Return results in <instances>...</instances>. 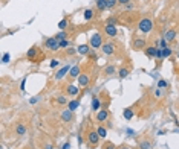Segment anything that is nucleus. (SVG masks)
Listing matches in <instances>:
<instances>
[{
    "mask_svg": "<svg viewBox=\"0 0 179 149\" xmlns=\"http://www.w3.org/2000/svg\"><path fill=\"white\" fill-rule=\"evenodd\" d=\"M43 149H55V147H54V144H52V143L49 141V143H45V146H43Z\"/></svg>",
    "mask_w": 179,
    "mask_h": 149,
    "instance_id": "a19ab883",
    "label": "nucleus"
},
{
    "mask_svg": "<svg viewBox=\"0 0 179 149\" xmlns=\"http://www.w3.org/2000/svg\"><path fill=\"white\" fill-rule=\"evenodd\" d=\"M103 34H104L107 38H115V37L118 35V29H116V26H113V25H104Z\"/></svg>",
    "mask_w": 179,
    "mask_h": 149,
    "instance_id": "0eeeda50",
    "label": "nucleus"
},
{
    "mask_svg": "<svg viewBox=\"0 0 179 149\" xmlns=\"http://www.w3.org/2000/svg\"><path fill=\"white\" fill-rule=\"evenodd\" d=\"M129 73H130V69H129V67H121L120 72H118V76H120L121 79H124V78H127Z\"/></svg>",
    "mask_w": 179,
    "mask_h": 149,
    "instance_id": "a878e982",
    "label": "nucleus"
},
{
    "mask_svg": "<svg viewBox=\"0 0 179 149\" xmlns=\"http://www.w3.org/2000/svg\"><path fill=\"white\" fill-rule=\"evenodd\" d=\"M67 25H69V20L64 17V19H61L60 22H58V28H60V31H66L67 29Z\"/></svg>",
    "mask_w": 179,
    "mask_h": 149,
    "instance_id": "bb28decb",
    "label": "nucleus"
},
{
    "mask_svg": "<svg viewBox=\"0 0 179 149\" xmlns=\"http://www.w3.org/2000/svg\"><path fill=\"white\" fill-rule=\"evenodd\" d=\"M115 73V66H107L106 69H104V75L106 76H112Z\"/></svg>",
    "mask_w": 179,
    "mask_h": 149,
    "instance_id": "7c9ffc66",
    "label": "nucleus"
},
{
    "mask_svg": "<svg viewBox=\"0 0 179 149\" xmlns=\"http://www.w3.org/2000/svg\"><path fill=\"white\" fill-rule=\"evenodd\" d=\"M161 52H162V59L171 56V53H173V50H171L170 47H164V49H161Z\"/></svg>",
    "mask_w": 179,
    "mask_h": 149,
    "instance_id": "c756f323",
    "label": "nucleus"
},
{
    "mask_svg": "<svg viewBox=\"0 0 179 149\" xmlns=\"http://www.w3.org/2000/svg\"><path fill=\"white\" fill-rule=\"evenodd\" d=\"M64 91H66L67 96L75 97V96L80 94V87H77V85H73V84H67V85L64 87Z\"/></svg>",
    "mask_w": 179,
    "mask_h": 149,
    "instance_id": "9d476101",
    "label": "nucleus"
},
{
    "mask_svg": "<svg viewBox=\"0 0 179 149\" xmlns=\"http://www.w3.org/2000/svg\"><path fill=\"white\" fill-rule=\"evenodd\" d=\"M127 134H129L130 137H133V135H135V131H132V129H127Z\"/></svg>",
    "mask_w": 179,
    "mask_h": 149,
    "instance_id": "de8ad7c7",
    "label": "nucleus"
},
{
    "mask_svg": "<svg viewBox=\"0 0 179 149\" xmlns=\"http://www.w3.org/2000/svg\"><path fill=\"white\" fill-rule=\"evenodd\" d=\"M9 59H11V55H9V53H5V55H3V58H2V63H3V64H6V63H9Z\"/></svg>",
    "mask_w": 179,
    "mask_h": 149,
    "instance_id": "4c0bfd02",
    "label": "nucleus"
},
{
    "mask_svg": "<svg viewBox=\"0 0 179 149\" xmlns=\"http://www.w3.org/2000/svg\"><path fill=\"white\" fill-rule=\"evenodd\" d=\"M26 132H28V128H26L25 123H17L16 125V135L22 137V135H26Z\"/></svg>",
    "mask_w": 179,
    "mask_h": 149,
    "instance_id": "dca6fc26",
    "label": "nucleus"
},
{
    "mask_svg": "<svg viewBox=\"0 0 179 149\" xmlns=\"http://www.w3.org/2000/svg\"><path fill=\"white\" fill-rule=\"evenodd\" d=\"M176 35H177V31H176V29H168V31L164 34V40H165V41H174Z\"/></svg>",
    "mask_w": 179,
    "mask_h": 149,
    "instance_id": "a211bd4d",
    "label": "nucleus"
},
{
    "mask_svg": "<svg viewBox=\"0 0 179 149\" xmlns=\"http://www.w3.org/2000/svg\"><path fill=\"white\" fill-rule=\"evenodd\" d=\"M153 20L150 19V17H142L139 22H138V31L141 32V34H150L152 31H153Z\"/></svg>",
    "mask_w": 179,
    "mask_h": 149,
    "instance_id": "f257e3e1",
    "label": "nucleus"
},
{
    "mask_svg": "<svg viewBox=\"0 0 179 149\" xmlns=\"http://www.w3.org/2000/svg\"><path fill=\"white\" fill-rule=\"evenodd\" d=\"M61 149H70V143H69V141H66V143L61 146Z\"/></svg>",
    "mask_w": 179,
    "mask_h": 149,
    "instance_id": "a18cd8bd",
    "label": "nucleus"
},
{
    "mask_svg": "<svg viewBox=\"0 0 179 149\" xmlns=\"http://www.w3.org/2000/svg\"><path fill=\"white\" fill-rule=\"evenodd\" d=\"M101 110V99H100V96H94L92 97V111H100Z\"/></svg>",
    "mask_w": 179,
    "mask_h": 149,
    "instance_id": "6ab92c4d",
    "label": "nucleus"
},
{
    "mask_svg": "<svg viewBox=\"0 0 179 149\" xmlns=\"http://www.w3.org/2000/svg\"><path fill=\"white\" fill-rule=\"evenodd\" d=\"M25 84H26V79H23V81L20 82V90H22V91H25Z\"/></svg>",
    "mask_w": 179,
    "mask_h": 149,
    "instance_id": "c03bdc74",
    "label": "nucleus"
},
{
    "mask_svg": "<svg viewBox=\"0 0 179 149\" xmlns=\"http://www.w3.org/2000/svg\"><path fill=\"white\" fill-rule=\"evenodd\" d=\"M63 53H64L66 56H73L75 53H78V50H77L75 47H72V46H70V47H67L66 50H63Z\"/></svg>",
    "mask_w": 179,
    "mask_h": 149,
    "instance_id": "c85d7f7f",
    "label": "nucleus"
},
{
    "mask_svg": "<svg viewBox=\"0 0 179 149\" xmlns=\"http://www.w3.org/2000/svg\"><path fill=\"white\" fill-rule=\"evenodd\" d=\"M153 96H155V97H156V99H159V97H161V96H162V90H161V88H158V87H156V88H155V90H153Z\"/></svg>",
    "mask_w": 179,
    "mask_h": 149,
    "instance_id": "e433bc0d",
    "label": "nucleus"
},
{
    "mask_svg": "<svg viewBox=\"0 0 179 149\" xmlns=\"http://www.w3.org/2000/svg\"><path fill=\"white\" fill-rule=\"evenodd\" d=\"M144 52H145V55L150 56V58L162 59V52H161V49H159L158 46H147V47L144 49Z\"/></svg>",
    "mask_w": 179,
    "mask_h": 149,
    "instance_id": "39448f33",
    "label": "nucleus"
},
{
    "mask_svg": "<svg viewBox=\"0 0 179 149\" xmlns=\"http://www.w3.org/2000/svg\"><path fill=\"white\" fill-rule=\"evenodd\" d=\"M95 119H97V122H100V123L106 122V120L109 119V110H107V108H101L100 111L95 113Z\"/></svg>",
    "mask_w": 179,
    "mask_h": 149,
    "instance_id": "1a4fd4ad",
    "label": "nucleus"
},
{
    "mask_svg": "<svg viewBox=\"0 0 179 149\" xmlns=\"http://www.w3.org/2000/svg\"><path fill=\"white\" fill-rule=\"evenodd\" d=\"M89 84H91V76H89L87 73H81L78 76V85L80 87H87Z\"/></svg>",
    "mask_w": 179,
    "mask_h": 149,
    "instance_id": "f8f14e48",
    "label": "nucleus"
},
{
    "mask_svg": "<svg viewBox=\"0 0 179 149\" xmlns=\"http://www.w3.org/2000/svg\"><path fill=\"white\" fill-rule=\"evenodd\" d=\"M55 149H58V147H55Z\"/></svg>",
    "mask_w": 179,
    "mask_h": 149,
    "instance_id": "09e8293b",
    "label": "nucleus"
},
{
    "mask_svg": "<svg viewBox=\"0 0 179 149\" xmlns=\"http://www.w3.org/2000/svg\"><path fill=\"white\" fill-rule=\"evenodd\" d=\"M118 5V0H107V9H113Z\"/></svg>",
    "mask_w": 179,
    "mask_h": 149,
    "instance_id": "f704fd0d",
    "label": "nucleus"
},
{
    "mask_svg": "<svg viewBox=\"0 0 179 149\" xmlns=\"http://www.w3.org/2000/svg\"><path fill=\"white\" fill-rule=\"evenodd\" d=\"M78 105H80V100H78V99H72V100L67 102V108H69L70 111H75V110L78 108Z\"/></svg>",
    "mask_w": 179,
    "mask_h": 149,
    "instance_id": "5701e85b",
    "label": "nucleus"
},
{
    "mask_svg": "<svg viewBox=\"0 0 179 149\" xmlns=\"http://www.w3.org/2000/svg\"><path fill=\"white\" fill-rule=\"evenodd\" d=\"M132 0H118V5H129Z\"/></svg>",
    "mask_w": 179,
    "mask_h": 149,
    "instance_id": "79ce46f5",
    "label": "nucleus"
},
{
    "mask_svg": "<svg viewBox=\"0 0 179 149\" xmlns=\"http://www.w3.org/2000/svg\"><path fill=\"white\" fill-rule=\"evenodd\" d=\"M60 119H61L64 123H70V122L75 119V116H73V111H70L69 108H67V110H64V111H61V114H60Z\"/></svg>",
    "mask_w": 179,
    "mask_h": 149,
    "instance_id": "9b49d317",
    "label": "nucleus"
},
{
    "mask_svg": "<svg viewBox=\"0 0 179 149\" xmlns=\"http://www.w3.org/2000/svg\"><path fill=\"white\" fill-rule=\"evenodd\" d=\"M49 66H51L52 69H55V67H58V66H60V61H58V59H52Z\"/></svg>",
    "mask_w": 179,
    "mask_h": 149,
    "instance_id": "58836bf2",
    "label": "nucleus"
},
{
    "mask_svg": "<svg viewBox=\"0 0 179 149\" xmlns=\"http://www.w3.org/2000/svg\"><path fill=\"white\" fill-rule=\"evenodd\" d=\"M95 6H97V11L98 12H103L107 9V0H97L95 2Z\"/></svg>",
    "mask_w": 179,
    "mask_h": 149,
    "instance_id": "aec40b11",
    "label": "nucleus"
},
{
    "mask_svg": "<svg viewBox=\"0 0 179 149\" xmlns=\"http://www.w3.org/2000/svg\"><path fill=\"white\" fill-rule=\"evenodd\" d=\"M100 135H98V132H97V129H91L87 132V135H86V140H87V143H89V146H92V147H95V146H98V143H100Z\"/></svg>",
    "mask_w": 179,
    "mask_h": 149,
    "instance_id": "7ed1b4c3",
    "label": "nucleus"
},
{
    "mask_svg": "<svg viewBox=\"0 0 179 149\" xmlns=\"http://www.w3.org/2000/svg\"><path fill=\"white\" fill-rule=\"evenodd\" d=\"M38 52H40V49H38L37 46H32V47L28 50V53H26V58H28L29 61H35V59H37V55H38Z\"/></svg>",
    "mask_w": 179,
    "mask_h": 149,
    "instance_id": "4468645a",
    "label": "nucleus"
},
{
    "mask_svg": "<svg viewBox=\"0 0 179 149\" xmlns=\"http://www.w3.org/2000/svg\"><path fill=\"white\" fill-rule=\"evenodd\" d=\"M101 52L107 56H113L116 53V46L113 41H104V44L101 46Z\"/></svg>",
    "mask_w": 179,
    "mask_h": 149,
    "instance_id": "423d86ee",
    "label": "nucleus"
},
{
    "mask_svg": "<svg viewBox=\"0 0 179 149\" xmlns=\"http://www.w3.org/2000/svg\"><path fill=\"white\" fill-rule=\"evenodd\" d=\"M80 75H81V67H80L78 64L72 66V67H70V70H69V78H70V79H73V78H78Z\"/></svg>",
    "mask_w": 179,
    "mask_h": 149,
    "instance_id": "2eb2a0df",
    "label": "nucleus"
},
{
    "mask_svg": "<svg viewBox=\"0 0 179 149\" xmlns=\"http://www.w3.org/2000/svg\"><path fill=\"white\" fill-rule=\"evenodd\" d=\"M97 132H98V135H100L101 138H106V137H107V128L103 126V125H98V126H97Z\"/></svg>",
    "mask_w": 179,
    "mask_h": 149,
    "instance_id": "412c9836",
    "label": "nucleus"
},
{
    "mask_svg": "<svg viewBox=\"0 0 179 149\" xmlns=\"http://www.w3.org/2000/svg\"><path fill=\"white\" fill-rule=\"evenodd\" d=\"M94 15H95V11L94 9H91V8H89V9H86L84 11V22H89V20H92L94 19Z\"/></svg>",
    "mask_w": 179,
    "mask_h": 149,
    "instance_id": "4be33fe9",
    "label": "nucleus"
},
{
    "mask_svg": "<svg viewBox=\"0 0 179 149\" xmlns=\"http://www.w3.org/2000/svg\"><path fill=\"white\" fill-rule=\"evenodd\" d=\"M55 100H57V103H60V105H67V102H69V100L66 99V96H58Z\"/></svg>",
    "mask_w": 179,
    "mask_h": 149,
    "instance_id": "72a5a7b5",
    "label": "nucleus"
},
{
    "mask_svg": "<svg viewBox=\"0 0 179 149\" xmlns=\"http://www.w3.org/2000/svg\"><path fill=\"white\" fill-rule=\"evenodd\" d=\"M45 47L49 52H58L60 50V41L55 37H49V38L45 40Z\"/></svg>",
    "mask_w": 179,
    "mask_h": 149,
    "instance_id": "20e7f679",
    "label": "nucleus"
},
{
    "mask_svg": "<svg viewBox=\"0 0 179 149\" xmlns=\"http://www.w3.org/2000/svg\"><path fill=\"white\" fill-rule=\"evenodd\" d=\"M132 46H133V49H136V50H142V49H145L147 47V38H133V41H132Z\"/></svg>",
    "mask_w": 179,
    "mask_h": 149,
    "instance_id": "6e6552de",
    "label": "nucleus"
},
{
    "mask_svg": "<svg viewBox=\"0 0 179 149\" xmlns=\"http://www.w3.org/2000/svg\"><path fill=\"white\" fill-rule=\"evenodd\" d=\"M55 38L58 40V41H63V40H67L69 38V32L67 31H60L57 35H55Z\"/></svg>",
    "mask_w": 179,
    "mask_h": 149,
    "instance_id": "393cba45",
    "label": "nucleus"
},
{
    "mask_svg": "<svg viewBox=\"0 0 179 149\" xmlns=\"http://www.w3.org/2000/svg\"><path fill=\"white\" fill-rule=\"evenodd\" d=\"M38 100H40V97H38V96H34V97H31V99H29V103H31V105H34V103H38Z\"/></svg>",
    "mask_w": 179,
    "mask_h": 149,
    "instance_id": "ea45409f",
    "label": "nucleus"
},
{
    "mask_svg": "<svg viewBox=\"0 0 179 149\" xmlns=\"http://www.w3.org/2000/svg\"><path fill=\"white\" fill-rule=\"evenodd\" d=\"M123 116H124V119H126V120L133 119V110H132V108H126V110L123 111Z\"/></svg>",
    "mask_w": 179,
    "mask_h": 149,
    "instance_id": "cd10ccee",
    "label": "nucleus"
},
{
    "mask_svg": "<svg viewBox=\"0 0 179 149\" xmlns=\"http://www.w3.org/2000/svg\"><path fill=\"white\" fill-rule=\"evenodd\" d=\"M91 46H89V44H80L78 47H77V50H78V53L80 55H83V56H86V55H89V53H91Z\"/></svg>",
    "mask_w": 179,
    "mask_h": 149,
    "instance_id": "f3484780",
    "label": "nucleus"
},
{
    "mask_svg": "<svg viewBox=\"0 0 179 149\" xmlns=\"http://www.w3.org/2000/svg\"><path fill=\"white\" fill-rule=\"evenodd\" d=\"M156 87H158V88H161V90H164V88H167V87H168V82H167L165 79H159Z\"/></svg>",
    "mask_w": 179,
    "mask_h": 149,
    "instance_id": "473e14b6",
    "label": "nucleus"
},
{
    "mask_svg": "<svg viewBox=\"0 0 179 149\" xmlns=\"http://www.w3.org/2000/svg\"><path fill=\"white\" fill-rule=\"evenodd\" d=\"M101 149H118V147H116L112 141H104L103 146H101Z\"/></svg>",
    "mask_w": 179,
    "mask_h": 149,
    "instance_id": "2f4dec72",
    "label": "nucleus"
},
{
    "mask_svg": "<svg viewBox=\"0 0 179 149\" xmlns=\"http://www.w3.org/2000/svg\"><path fill=\"white\" fill-rule=\"evenodd\" d=\"M138 147H139V149H152V141L144 138V140H141V141H139Z\"/></svg>",
    "mask_w": 179,
    "mask_h": 149,
    "instance_id": "b1692460",
    "label": "nucleus"
},
{
    "mask_svg": "<svg viewBox=\"0 0 179 149\" xmlns=\"http://www.w3.org/2000/svg\"><path fill=\"white\" fill-rule=\"evenodd\" d=\"M69 70H70V66H63V67L55 73V76H54V78H55L57 81H60V79H63L66 75H69Z\"/></svg>",
    "mask_w": 179,
    "mask_h": 149,
    "instance_id": "ddd939ff",
    "label": "nucleus"
},
{
    "mask_svg": "<svg viewBox=\"0 0 179 149\" xmlns=\"http://www.w3.org/2000/svg\"><path fill=\"white\" fill-rule=\"evenodd\" d=\"M118 149H132V147L127 146V144H121V146H118Z\"/></svg>",
    "mask_w": 179,
    "mask_h": 149,
    "instance_id": "49530a36",
    "label": "nucleus"
},
{
    "mask_svg": "<svg viewBox=\"0 0 179 149\" xmlns=\"http://www.w3.org/2000/svg\"><path fill=\"white\" fill-rule=\"evenodd\" d=\"M104 44V37H103V34H100V32H95L92 37H91V40H89V46H91L92 49H101V46Z\"/></svg>",
    "mask_w": 179,
    "mask_h": 149,
    "instance_id": "f03ea898",
    "label": "nucleus"
},
{
    "mask_svg": "<svg viewBox=\"0 0 179 149\" xmlns=\"http://www.w3.org/2000/svg\"><path fill=\"white\" fill-rule=\"evenodd\" d=\"M115 23H116V20H115V19H109V20L106 22V25H113V26H115Z\"/></svg>",
    "mask_w": 179,
    "mask_h": 149,
    "instance_id": "37998d69",
    "label": "nucleus"
},
{
    "mask_svg": "<svg viewBox=\"0 0 179 149\" xmlns=\"http://www.w3.org/2000/svg\"><path fill=\"white\" fill-rule=\"evenodd\" d=\"M67 47H70V41H69V40L60 41V49H67Z\"/></svg>",
    "mask_w": 179,
    "mask_h": 149,
    "instance_id": "c9c22d12",
    "label": "nucleus"
}]
</instances>
